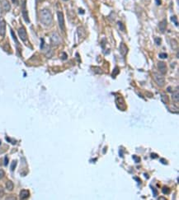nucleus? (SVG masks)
I'll use <instances>...</instances> for the list:
<instances>
[{
  "label": "nucleus",
  "instance_id": "f257e3e1",
  "mask_svg": "<svg viewBox=\"0 0 179 200\" xmlns=\"http://www.w3.org/2000/svg\"><path fill=\"white\" fill-rule=\"evenodd\" d=\"M40 21L45 26H49L52 24L53 17L51 11L47 8H44L40 12Z\"/></svg>",
  "mask_w": 179,
  "mask_h": 200
},
{
  "label": "nucleus",
  "instance_id": "f03ea898",
  "mask_svg": "<svg viewBox=\"0 0 179 200\" xmlns=\"http://www.w3.org/2000/svg\"><path fill=\"white\" fill-rule=\"evenodd\" d=\"M154 79L159 87H163L165 84V78L164 77L162 76V74H158L157 72H154Z\"/></svg>",
  "mask_w": 179,
  "mask_h": 200
},
{
  "label": "nucleus",
  "instance_id": "7ed1b4c3",
  "mask_svg": "<svg viewBox=\"0 0 179 200\" xmlns=\"http://www.w3.org/2000/svg\"><path fill=\"white\" fill-rule=\"evenodd\" d=\"M22 17H23L24 20L26 22L29 23V17H28V12L26 9V0H22Z\"/></svg>",
  "mask_w": 179,
  "mask_h": 200
},
{
  "label": "nucleus",
  "instance_id": "20e7f679",
  "mask_svg": "<svg viewBox=\"0 0 179 200\" xmlns=\"http://www.w3.org/2000/svg\"><path fill=\"white\" fill-rule=\"evenodd\" d=\"M51 44L53 45H55V46L59 45L60 43H61V39H60L59 36L56 32H54V33L51 34Z\"/></svg>",
  "mask_w": 179,
  "mask_h": 200
},
{
  "label": "nucleus",
  "instance_id": "39448f33",
  "mask_svg": "<svg viewBox=\"0 0 179 200\" xmlns=\"http://www.w3.org/2000/svg\"><path fill=\"white\" fill-rule=\"evenodd\" d=\"M18 36L21 38V40L22 41H26L27 40V34H26V30L24 27H20L17 30Z\"/></svg>",
  "mask_w": 179,
  "mask_h": 200
},
{
  "label": "nucleus",
  "instance_id": "423d86ee",
  "mask_svg": "<svg viewBox=\"0 0 179 200\" xmlns=\"http://www.w3.org/2000/svg\"><path fill=\"white\" fill-rule=\"evenodd\" d=\"M57 16H58V22H59V28L62 30H64V19L63 13H61V12H58Z\"/></svg>",
  "mask_w": 179,
  "mask_h": 200
},
{
  "label": "nucleus",
  "instance_id": "0eeeda50",
  "mask_svg": "<svg viewBox=\"0 0 179 200\" xmlns=\"http://www.w3.org/2000/svg\"><path fill=\"white\" fill-rule=\"evenodd\" d=\"M158 68L159 72H161L162 74H165L167 72V66H166V64L163 61H159L158 63Z\"/></svg>",
  "mask_w": 179,
  "mask_h": 200
},
{
  "label": "nucleus",
  "instance_id": "6e6552de",
  "mask_svg": "<svg viewBox=\"0 0 179 200\" xmlns=\"http://www.w3.org/2000/svg\"><path fill=\"white\" fill-rule=\"evenodd\" d=\"M0 3H1V6L3 7V9L5 12H8L11 9V6L10 3L7 0H0Z\"/></svg>",
  "mask_w": 179,
  "mask_h": 200
},
{
  "label": "nucleus",
  "instance_id": "1a4fd4ad",
  "mask_svg": "<svg viewBox=\"0 0 179 200\" xmlns=\"http://www.w3.org/2000/svg\"><path fill=\"white\" fill-rule=\"evenodd\" d=\"M6 33V22L4 20H2L0 22V36H4Z\"/></svg>",
  "mask_w": 179,
  "mask_h": 200
},
{
  "label": "nucleus",
  "instance_id": "9d476101",
  "mask_svg": "<svg viewBox=\"0 0 179 200\" xmlns=\"http://www.w3.org/2000/svg\"><path fill=\"white\" fill-rule=\"evenodd\" d=\"M158 28H159V30H160L162 33H163L165 31V30L167 28V20H166V19L163 20L160 23H159Z\"/></svg>",
  "mask_w": 179,
  "mask_h": 200
},
{
  "label": "nucleus",
  "instance_id": "9b49d317",
  "mask_svg": "<svg viewBox=\"0 0 179 200\" xmlns=\"http://www.w3.org/2000/svg\"><path fill=\"white\" fill-rule=\"evenodd\" d=\"M120 52H121V55H123V56H125V55H126V54H127V52H128V48H127V46L125 45L124 43H121V44Z\"/></svg>",
  "mask_w": 179,
  "mask_h": 200
},
{
  "label": "nucleus",
  "instance_id": "f8f14e48",
  "mask_svg": "<svg viewBox=\"0 0 179 200\" xmlns=\"http://www.w3.org/2000/svg\"><path fill=\"white\" fill-rule=\"evenodd\" d=\"M30 196V193L28 190H22L21 192H20V198L22 199H26L28 198Z\"/></svg>",
  "mask_w": 179,
  "mask_h": 200
},
{
  "label": "nucleus",
  "instance_id": "ddd939ff",
  "mask_svg": "<svg viewBox=\"0 0 179 200\" xmlns=\"http://www.w3.org/2000/svg\"><path fill=\"white\" fill-rule=\"evenodd\" d=\"M172 97H173V101L177 102V103L178 102V101H179V93H178V91H177L173 92V95H172Z\"/></svg>",
  "mask_w": 179,
  "mask_h": 200
},
{
  "label": "nucleus",
  "instance_id": "4468645a",
  "mask_svg": "<svg viewBox=\"0 0 179 200\" xmlns=\"http://www.w3.org/2000/svg\"><path fill=\"white\" fill-rule=\"evenodd\" d=\"M13 187H14V184H13V183L11 181V180H8V181H7V183H6V188L8 190H13Z\"/></svg>",
  "mask_w": 179,
  "mask_h": 200
},
{
  "label": "nucleus",
  "instance_id": "2eb2a0df",
  "mask_svg": "<svg viewBox=\"0 0 179 200\" xmlns=\"http://www.w3.org/2000/svg\"><path fill=\"white\" fill-rule=\"evenodd\" d=\"M161 101H162L163 103L167 104V102H168V97H167L166 94H162L161 95Z\"/></svg>",
  "mask_w": 179,
  "mask_h": 200
},
{
  "label": "nucleus",
  "instance_id": "dca6fc26",
  "mask_svg": "<svg viewBox=\"0 0 179 200\" xmlns=\"http://www.w3.org/2000/svg\"><path fill=\"white\" fill-rule=\"evenodd\" d=\"M17 166V161H13L12 162V165H11V171H13L15 170V168Z\"/></svg>",
  "mask_w": 179,
  "mask_h": 200
},
{
  "label": "nucleus",
  "instance_id": "f3484780",
  "mask_svg": "<svg viewBox=\"0 0 179 200\" xmlns=\"http://www.w3.org/2000/svg\"><path fill=\"white\" fill-rule=\"evenodd\" d=\"M162 190H163V194H169V189H168V188H167V186H163V189H162Z\"/></svg>",
  "mask_w": 179,
  "mask_h": 200
},
{
  "label": "nucleus",
  "instance_id": "a211bd4d",
  "mask_svg": "<svg viewBox=\"0 0 179 200\" xmlns=\"http://www.w3.org/2000/svg\"><path fill=\"white\" fill-rule=\"evenodd\" d=\"M171 19H172V21L175 23V24H176V26H178V23H177V17L173 16V17H172V18H171Z\"/></svg>",
  "mask_w": 179,
  "mask_h": 200
},
{
  "label": "nucleus",
  "instance_id": "6ab92c4d",
  "mask_svg": "<svg viewBox=\"0 0 179 200\" xmlns=\"http://www.w3.org/2000/svg\"><path fill=\"white\" fill-rule=\"evenodd\" d=\"M155 43L157 44L158 45H160V44H161V39H160V38H156V39H155Z\"/></svg>",
  "mask_w": 179,
  "mask_h": 200
},
{
  "label": "nucleus",
  "instance_id": "aec40b11",
  "mask_svg": "<svg viewBox=\"0 0 179 200\" xmlns=\"http://www.w3.org/2000/svg\"><path fill=\"white\" fill-rule=\"evenodd\" d=\"M167 57V54H160L159 55V58H161V59H166Z\"/></svg>",
  "mask_w": 179,
  "mask_h": 200
},
{
  "label": "nucleus",
  "instance_id": "412c9836",
  "mask_svg": "<svg viewBox=\"0 0 179 200\" xmlns=\"http://www.w3.org/2000/svg\"><path fill=\"white\" fill-rule=\"evenodd\" d=\"M4 175H5L4 171H3V170H0V180L3 178V176H4Z\"/></svg>",
  "mask_w": 179,
  "mask_h": 200
},
{
  "label": "nucleus",
  "instance_id": "4be33fe9",
  "mask_svg": "<svg viewBox=\"0 0 179 200\" xmlns=\"http://www.w3.org/2000/svg\"><path fill=\"white\" fill-rule=\"evenodd\" d=\"M61 59H62L63 60H65V59H67V55H66V53H64V52H63V54H62V57H61Z\"/></svg>",
  "mask_w": 179,
  "mask_h": 200
},
{
  "label": "nucleus",
  "instance_id": "5701e85b",
  "mask_svg": "<svg viewBox=\"0 0 179 200\" xmlns=\"http://www.w3.org/2000/svg\"><path fill=\"white\" fill-rule=\"evenodd\" d=\"M8 164V157L5 156V159H4V166H7Z\"/></svg>",
  "mask_w": 179,
  "mask_h": 200
},
{
  "label": "nucleus",
  "instance_id": "b1692460",
  "mask_svg": "<svg viewBox=\"0 0 179 200\" xmlns=\"http://www.w3.org/2000/svg\"><path fill=\"white\" fill-rule=\"evenodd\" d=\"M151 189L153 190V192H154V197H155V196H157V194H158V193H157V190H154V188L152 187V186H151Z\"/></svg>",
  "mask_w": 179,
  "mask_h": 200
},
{
  "label": "nucleus",
  "instance_id": "393cba45",
  "mask_svg": "<svg viewBox=\"0 0 179 200\" xmlns=\"http://www.w3.org/2000/svg\"><path fill=\"white\" fill-rule=\"evenodd\" d=\"M118 25L120 26V29L121 30H124V27H123L124 26H123V24H121V22H118Z\"/></svg>",
  "mask_w": 179,
  "mask_h": 200
},
{
  "label": "nucleus",
  "instance_id": "a878e982",
  "mask_svg": "<svg viewBox=\"0 0 179 200\" xmlns=\"http://www.w3.org/2000/svg\"><path fill=\"white\" fill-rule=\"evenodd\" d=\"M3 194H4V192H3V190L2 189H0V197H2V196L3 195Z\"/></svg>",
  "mask_w": 179,
  "mask_h": 200
},
{
  "label": "nucleus",
  "instance_id": "bb28decb",
  "mask_svg": "<svg viewBox=\"0 0 179 200\" xmlns=\"http://www.w3.org/2000/svg\"><path fill=\"white\" fill-rule=\"evenodd\" d=\"M156 3H157L158 5H160L161 4V0H155Z\"/></svg>",
  "mask_w": 179,
  "mask_h": 200
},
{
  "label": "nucleus",
  "instance_id": "cd10ccee",
  "mask_svg": "<svg viewBox=\"0 0 179 200\" xmlns=\"http://www.w3.org/2000/svg\"><path fill=\"white\" fill-rule=\"evenodd\" d=\"M12 2H13V3H15V4H18V1H17V0H12Z\"/></svg>",
  "mask_w": 179,
  "mask_h": 200
},
{
  "label": "nucleus",
  "instance_id": "c85d7f7f",
  "mask_svg": "<svg viewBox=\"0 0 179 200\" xmlns=\"http://www.w3.org/2000/svg\"><path fill=\"white\" fill-rule=\"evenodd\" d=\"M161 162H163L164 165H167V161L165 160H163V159H161Z\"/></svg>",
  "mask_w": 179,
  "mask_h": 200
},
{
  "label": "nucleus",
  "instance_id": "c756f323",
  "mask_svg": "<svg viewBox=\"0 0 179 200\" xmlns=\"http://www.w3.org/2000/svg\"><path fill=\"white\" fill-rule=\"evenodd\" d=\"M135 158V161H136V162H139V161H140V159H137V157H135V156H133Z\"/></svg>",
  "mask_w": 179,
  "mask_h": 200
},
{
  "label": "nucleus",
  "instance_id": "7c9ffc66",
  "mask_svg": "<svg viewBox=\"0 0 179 200\" xmlns=\"http://www.w3.org/2000/svg\"><path fill=\"white\" fill-rule=\"evenodd\" d=\"M158 156L157 155H155V154H154V153H152L151 154V157H157Z\"/></svg>",
  "mask_w": 179,
  "mask_h": 200
},
{
  "label": "nucleus",
  "instance_id": "2f4dec72",
  "mask_svg": "<svg viewBox=\"0 0 179 200\" xmlns=\"http://www.w3.org/2000/svg\"><path fill=\"white\" fill-rule=\"evenodd\" d=\"M79 12H80V14H83V13H84V11L82 10V9H79Z\"/></svg>",
  "mask_w": 179,
  "mask_h": 200
},
{
  "label": "nucleus",
  "instance_id": "473e14b6",
  "mask_svg": "<svg viewBox=\"0 0 179 200\" xmlns=\"http://www.w3.org/2000/svg\"><path fill=\"white\" fill-rule=\"evenodd\" d=\"M37 1H42V0H37Z\"/></svg>",
  "mask_w": 179,
  "mask_h": 200
},
{
  "label": "nucleus",
  "instance_id": "72a5a7b5",
  "mask_svg": "<svg viewBox=\"0 0 179 200\" xmlns=\"http://www.w3.org/2000/svg\"><path fill=\"white\" fill-rule=\"evenodd\" d=\"M0 145H1V140H0Z\"/></svg>",
  "mask_w": 179,
  "mask_h": 200
},
{
  "label": "nucleus",
  "instance_id": "f704fd0d",
  "mask_svg": "<svg viewBox=\"0 0 179 200\" xmlns=\"http://www.w3.org/2000/svg\"><path fill=\"white\" fill-rule=\"evenodd\" d=\"M64 1H68V0H64Z\"/></svg>",
  "mask_w": 179,
  "mask_h": 200
}]
</instances>
